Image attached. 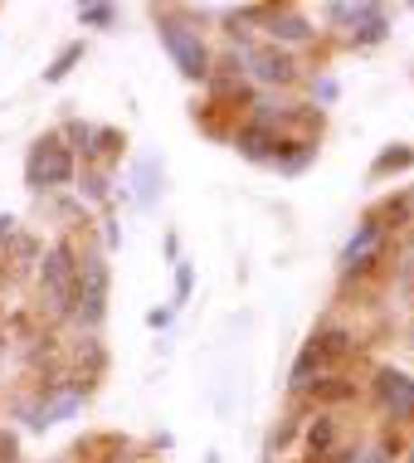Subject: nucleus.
<instances>
[{"mask_svg":"<svg viewBox=\"0 0 414 463\" xmlns=\"http://www.w3.org/2000/svg\"><path fill=\"white\" fill-rule=\"evenodd\" d=\"M307 342L322 352V361H327V371H346V361L361 352V336H356V327H351V322H342V317H322L317 327H312Z\"/></svg>","mask_w":414,"mask_h":463,"instance_id":"obj_9","label":"nucleus"},{"mask_svg":"<svg viewBox=\"0 0 414 463\" xmlns=\"http://www.w3.org/2000/svg\"><path fill=\"white\" fill-rule=\"evenodd\" d=\"M185 298H191V264L175 259V303H185Z\"/></svg>","mask_w":414,"mask_h":463,"instance_id":"obj_23","label":"nucleus"},{"mask_svg":"<svg viewBox=\"0 0 414 463\" xmlns=\"http://www.w3.org/2000/svg\"><path fill=\"white\" fill-rule=\"evenodd\" d=\"M132 185H136V205L152 210L156 195H161V185H166V166H161V156H142V161H136Z\"/></svg>","mask_w":414,"mask_h":463,"instance_id":"obj_15","label":"nucleus"},{"mask_svg":"<svg viewBox=\"0 0 414 463\" xmlns=\"http://www.w3.org/2000/svg\"><path fill=\"white\" fill-rule=\"evenodd\" d=\"M390 40V10L375 5V0H361L351 5V20H346V49H375Z\"/></svg>","mask_w":414,"mask_h":463,"instance_id":"obj_11","label":"nucleus"},{"mask_svg":"<svg viewBox=\"0 0 414 463\" xmlns=\"http://www.w3.org/2000/svg\"><path fill=\"white\" fill-rule=\"evenodd\" d=\"M303 400L312 410H346V405H356V400H361V381H356V375H346V371H327Z\"/></svg>","mask_w":414,"mask_h":463,"instance_id":"obj_12","label":"nucleus"},{"mask_svg":"<svg viewBox=\"0 0 414 463\" xmlns=\"http://www.w3.org/2000/svg\"><path fill=\"white\" fill-rule=\"evenodd\" d=\"M312 161H317V137H287L283 132V142H278V152H273L268 166L278 171V176H303Z\"/></svg>","mask_w":414,"mask_h":463,"instance_id":"obj_13","label":"nucleus"},{"mask_svg":"<svg viewBox=\"0 0 414 463\" xmlns=\"http://www.w3.org/2000/svg\"><path fill=\"white\" fill-rule=\"evenodd\" d=\"M244 64V79L254 83L259 93H287L303 83V64H297V54H287V49L268 44V40H249L244 49H234Z\"/></svg>","mask_w":414,"mask_h":463,"instance_id":"obj_4","label":"nucleus"},{"mask_svg":"<svg viewBox=\"0 0 414 463\" xmlns=\"http://www.w3.org/2000/svg\"><path fill=\"white\" fill-rule=\"evenodd\" d=\"M0 463H20V434L0 430Z\"/></svg>","mask_w":414,"mask_h":463,"instance_id":"obj_22","label":"nucleus"},{"mask_svg":"<svg viewBox=\"0 0 414 463\" xmlns=\"http://www.w3.org/2000/svg\"><path fill=\"white\" fill-rule=\"evenodd\" d=\"M400 171H414V146L409 142L385 146V152L371 161V181H390V176H400Z\"/></svg>","mask_w":414,"mask_h":463,"instance_id":"obj_18","label":"nucleus"},{"mask_svg":"<svg viewBox=\"0 0 414 463\" xmlns=\"http://www.w3.org/2000/svg\"><path fill=\"white\" fill-rule=\"evenodd\" d=\"M405 279L414 283V230L405 234Z\"/></svg>","mask_w":414,"mask_h":463,"instance_id":"obj_25","label":"nucleus"},{"mask_svg":"<svg viewBox=\"0 0 414 463\" xmlns=\"http://www.w3.org/2000/svg\"><path fill=\"white\" fill-rule=\"evenodd\" d=\"M322 20H327V24H336V30H342V24L351 20V5H346V0H342V5H327V10H322Z\"/></svg>","mask_w":414,"mask_h":463,"instance_id":"obj_24","label":"nucleus"},{"mask_svg":"<svg viewBox=\"0 0 414 463\" xmlns=\"http://www.w3.org/2000/svg\"><path fill=\"white\" fill-rule=\"evenodd\" d=\"M317 20L307 15V10H297V5H268V15H263V40L268 44H278V49H307V44H317Z\"/></svg>","mask_w":414,"mask_h":463,"instance_id":"obj_8","label":"nucleus"},{"mask_svg":"<svg viewBox=\"0 0 414 463\" xmlns=\"http://www.w3.org/2000/svg\"><path fill=\"white\" fill-rule=\"evenodd\" d=\"M0 254H5V273H20V269H30V264H40V254H44V244L34 240V234H24V230H15L10 234V244L0 249Z\"/></svg>","mask_w":414,"mask_h":463,"instance_id":"obj_17","label":"nucleus"},{"mask_svg":"<svg viewBox=\"0 0 414 463\" xmlns=\"http://www.w3.org/2000/svg\"><path fill=\"white\" fill-rule=\"evenodd\" d=\"M79 181V156L69 152V142L59 132H44L30 142V152H24V185H30L34 195H59L69 191V185Z\"/></svg>","mask_w":414,"mask_h":463,"instance_id":"obj_3","label":"nucleus"},{"mask_svg":"<svg viewBox=\"0 0 414 463\" xmlns=\"http://www.w3.org/2000/svg\"><path fill=\"white\" fill-rule=\"evenodd\" d=\"M10 234H15V215H0V249L10 244Z\"/></svg>","mask_w":414,"mask_h":463,"instance_id":"obj_26","label":"nucleus"},{"mask_svg":"<svg viewBox=\"0 0 414 463\" xmlns=\"http://www.w3.org/2000/svg\"><path fill=\"white\" fill-rule=\"evenodd\" d=\"M79 64H83V40H73V44L59 49V54H54V64L44 69V83H64V79H69V73L79 69Z\"/></svg>","mask_w":414,"mask_h":463,"instance_id":"obj_20","label":"nucleus"},{"mask_svg":"<svg viewBox=\"0 0 414 463\" xmlns=\"http://www.w3.org/2000/svg\"><path fill=\"white\" fill-rule=\"evenodd\" d=\"M307 93L317 98V108H332L336 98H342V89H336L332 73H312V79H307Z\"/></svg>","mask_w":414,"mask_h":463,"instance_id":"obj_21","label":"nucleus"},{"mask_svg":"<svg viewBox=\"0 0 414 463\" xmlns=\"http://www.w3.org/2000/svg\"><path fill=\"white\" fill-rule=\"evenodd\" d=\"M146 322H152V327H171V307H156V312H146Z\"/></svg>","mask_w":414,"mask_h":463,"instance_id":"obj_27","label":"nucleus"},{"mask_svg":"<svg viewBox=\"0 0 414 463\" xmlns=\"http://www.w3.org/2000/svg\"><path fill=\"white\" fill-rule=\"evenodd\" d=\"M371 405L375 415H381L390 430H414V375L405 366H390V361H381V366L371 371Z\"/></svg>","mask_w":414,"mask_h":463,"instance_id":"obj_6","label":"nucleus"},{"mask_svg":"<svg viewBox=\"0 0 414 463\" xmlns=\"http://www.w3.org/2000/svg\"><path fill=\"white\" fill-rule=\"evenodd\" d=\"M400 463H414V444H405V454H400Z\"/></svg>","mask_w":414,"mask_h":463,"instance_id":"obj_29","label":"nucleus"},{"mask_svg":"<svg viewBox=\"0 0 414 463\" xmlns=\"http://www.w3.org/2000/svg\"><path fill=\"white\" fill-rule=\"evenodd\" d=\"M83 205H108L112 200V171L108 166H79V181H73Z\"/></svg>","mask_w":414,"mask_h":463,"instance_id":"obj_16","label":"nucleus"},{"mask_svg":"<svg viewBox=\"0 0 414 463\" xmlns=\"http://www.w3.org/2000/svg\"><path fill=\"white\" fill-rule=\"evenodd\" d=\"M122 152H127V132H118V128H93V146H88V156L79 161V166H108V171H112V161H118Z\"/></svg>","mask_w":414,"mask_h":463,"instance_id":"obj_14","label":"nucleus"},{"mask_svg":"<svg viewBox=\"0 0 414 463\" xmlns=\"http://www.w3.org/2000/svg\"><path fill=\"white\" fill-rule=\"evenodd\" d=\"M108 293H112V269H108V259L98 254H79V288H73V312H69V322L79 332H98L103 327V317H108Z\"/></svg>","mask_w":414,"mask_h":463,"instance_id":"obj_5","label":"nucleus"},{"mask_svg":"<svg viewBox=\"0 0 414 463\" xmlns=\"http://www.w3.org/2000/svg\"><path fill=\"white\" fill-rule=\"evenodd\" d=\"M152 20H156V40L171 54V64L181 69V79H191V83L205 89L210 69H215V49H210V40H205L200 10L195 5H166V10H152Z\"/></svg>","mask_w":414,"mask_h":463,"instance_id":"obj_1","label":"nucleus"},{"mask_svg":"<svg viewBox=\"0 0 414 463\" xmlns=\"http://www.w3.org/2000/svg\"><path fill=\"white\" fill-rule=\"evenodd\" d=\"M5 342H10V336H5V332H0V361H5Z\"/></svg>","mask_w":414,"mask_h":463,"instance_id":"obj_30","label":"nucleus"},{"mask_svg":"<svg viewBox=\"0 0 414 463\" xmlns=\"http://www.w3.org/2000/svg\"><path fill=\"white\" fill-rule=\"evenodd\" d=\"M34 283H40V303L54 322H69L73 312V288H79V244L69 234H59L54 244L34 264Z\"/></svg>","mask_w":414,"mask_h":463,"instance_id":"obj_2","label":"nucleus"},{"mask_svg":"<svg viewBox=\"0 0 414 463\" xmlns=\"http://www.w3.org/2000/svg\"><path fill=\"white\" fill-rule=\"evenodd\" d=\"M409 346H414V327H409Z\"/></svg>","mask_w":414,"mask_h":463,"instance_id":"obj_32","label":"nucleus"},{"mask_svg":"<svg viewBox=\"0 0 414 463\" xmlns=\"http://www.w3.org/2000/svg\"><path fill=\"white\" fill-rule=\"evenodd\" d=\"M230 142H234V152H240L244 161H254V166H268L273 152H278V142H283V132L273 128V122L240 118V122L230 128Z\"/></svg>","mask_w":414,"mask_h":463,"instance_id":"obj_10","label":"nucleus"},{"mask_svg":"<svg viewBox=\"0 0 414 463\" xmlns=\"http://www.w3.org/2000/svg\"><path fill=\"white\" fill-rule=\"evenodd\" d=\"M103 224H108V249H118V240H122V234H118V220H112V215H108Z\"/></svg>","mask_w":414,"mask_h":463,"instance_id":"obj_28","label":"nucleus"},{"mask_svg":"<svg viewBox=\"0 0 414 463\" xmlns=\"http://www.w3.org/2000/svg\"><path fill=\"white\" fill-rule=\"evenodd\" d=\"M122 10L108 5V0H93V5H79V24L83 30H118Z\"/></svg>","mask_w":414,"mask_h":463,"instance_id":"obj_19","label":"nucleus"},{"mask_svg":"<svg viewBox=\"0 0 414 463\" xmlns=\"http://www.w3.org/2000/svg\"><path fill=\"white\" fill-rule=\"evenodd\" d=\"M49 463H73V458H49Z\"/></svg>","mask_w":414,"mask_h":463,"instance_id":"obj_31","label":"nucleus"},{"mask_svg":"<svg viewBox=\"0 0 414 463\" xmlns=\"http://www.w3.org/2000/svg\"><path fill=\"white\" fill-rule=\"evenodd\" d=\"M385 259H390V234L366 215L356 224V234L342 244V259H336V264H342L346 283H366V279H375V273L385 269Z\"/></svg>","mask_w":414,"mask_h":463,"instance_id":"obj_7","label":"nucleus"}]
</instances>
